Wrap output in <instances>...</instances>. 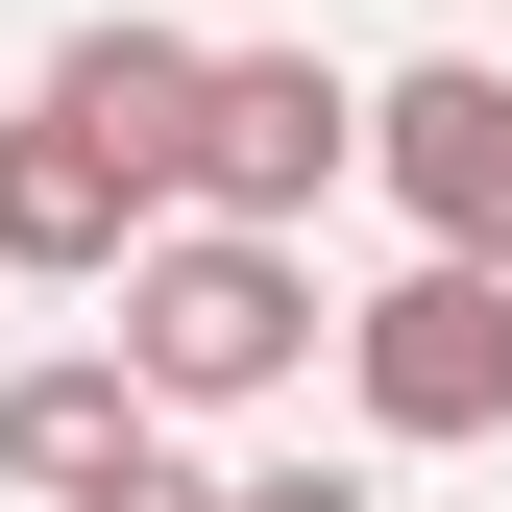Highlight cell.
<instances>
[{"label": "cell", "mask_w": 512, "mask_h": 512, "mask_svg": "<svg viewBox=\"0 0 512 512\" xmlns=\"http://www.w3.org/2000/svg\"><path fill=\"white\" fill-rule=\"evenodd\" d=\"M25 98L74 122V147H98V171H122L147 220H196V98H220V49H196V25H147V0H122V25H74V49L25 74Z\"/></svg>", "instance_id": "obj_5"}, {"label": "cell", "mask_w": 512, "mask_h": 512, "mask_svg": "<svg viewBox=\"0 0 512 512\" xmlns=\"http://www.w3.org/2000/svg\"><path fill=\"white\" fill-rule=\"evenodd\" d=\"M147 244H171V220L122 196V171H98V147H74V122H49V98L0 122V269H49V293H122V269H147Z\"/></svg>", "instance_id": "obj_6"}, {"label": "cell", "mask_w": 512, "mask_h": 512, "mask_svg": "<svg viewBox=\"0 0 512 512\" xmlns=\"http://www.w3.org/2000/svg\"><path fill=\"white\" fill-rule=\"evenodd\" d=\"M342 171H366V74H317V49H220V98H196V220L293 244Z\"/></svg>", "instance_id": "obj_4"}, {"label": "cell", "mask_w": 512, "mask_h": 512, "mask_svg": "<svg viewBox=\"0 0 512 512\" xmlns=\"http://www.w3.org/2000/svg\"><path fill=\"white\" fill-rule=\"evenodd\" d=\"M98 317H122V391L147 415H269L293 366L342 342V317H317V244H244V220H171Z\"/></svg>", "instance_id": "obj_1"}, {"label": "cell", "mask_w": 512, "mask_h": 512, "mask_svg": "<svg viewBox=\"0 0 512 512\" xmlns=\"http://www.w3.org/2000/svg\"><path fill=\"white\" fill-rule=\"evenodd\" d=\"M74 512H220V488H196V439H147V464H98Z\"/></svg>", "instance_id": "obj_8"}, {"label": "cell", "mask_w": 512, "mask_h": 512, "mask_svg": "<svg viewBox=\"0 0 512 512\" xmlns=\"http://www.w3.org/2000/svg\"><path fill=\"white\" fill-rule=\"evenodd\" d=\"M147 391H122V342H74V366H0V488H49V512H74L98 464H147Z\"/></svg>", "instance_id": "obj_7"}, {"label": "cell", "mask_w": 512, "mask_h": 512, "mask_svg": "<svg viewBox=\"0 0 512 512\" xmlns=\"http://www.w3.org/2000/svg\"><path fill=\"white\" fill-rule=\"evenodd\" d=\"M342 391H366L391 464L512 439V269H391V293H342Z\"/></svg>", "instance_id": "obj_2"}, {"label": "cell", "mask_w": 512, "mask_h": 512, "mask_svg": "<svg viewBox=\"0 0 512 512\" xmlns=\"http://www.w3.org/2000/svg\"><path fill=\"white\" fill-rule=\"evenodd\" d=\"M366 171H391L415 269H512V74H488V49H415V74H366Z\"/></svg>", "instance_id": "obj_3"}, {"label": "cell", "mask_w": 512, "mask_h": 512, "mask_svg": "<svg viewBox=\"0 0 512 512\" xmlns=\"http://www.w3.org/2000/svg\"><path fill=\"white\" fill-rule=\"evenodd\" d=\"M220 512H391V488H366V464H244Z\"/></svg>", "instance_id": "obj_9"}]
</instances>
